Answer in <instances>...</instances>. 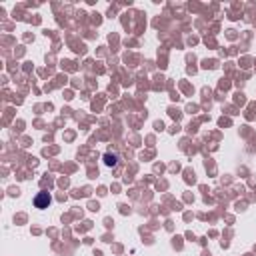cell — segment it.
<instances>
[{
    "label": "cell",
    "mask_w": 256,
    "mask_h": 256,
    "mask_svg": "<svg viewBox=\"0 0 256 256\" xmlns=\"http://www.w3.org/2000/svg\"><path fill=\"white\" fill-rule=\"evenodd\" d=\"M50 202H52V196H50L48 192H38L36 198H34V206L40 208V210H42V208H48Z\"/></svg>",
    "instance_id": "cell-1"
},
{
    "label": "cell",
    "mask_w": 256,
    "mask_h": 256,
    "mask_svg": "<svg viewBox=\"0 0 256 256\" xmlns=\"http://www.w3.org/2000/svg\"><path fill=\"white\" fill-rule=\"evenodd\" d=\"M104 164H106V166H116V164H118V154L106 152V154H104Z\"/></svg>",
    "instance_id": "cell-2"
}]
</instances>
